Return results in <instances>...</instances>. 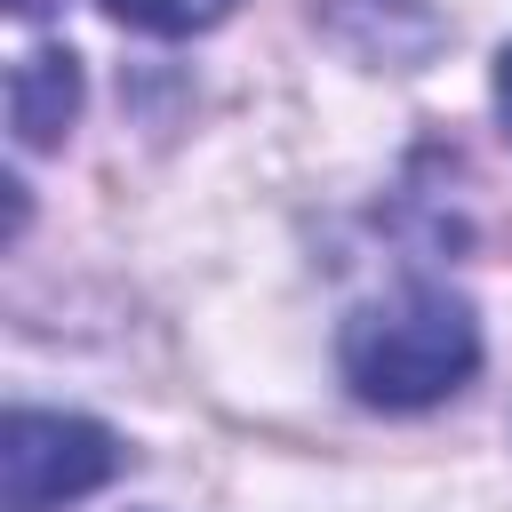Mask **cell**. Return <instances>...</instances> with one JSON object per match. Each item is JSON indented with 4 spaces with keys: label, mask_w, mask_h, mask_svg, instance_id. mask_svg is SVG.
<instances>
[{
    "label": "cell",
    "mask_w": 512,
    "mask_h": 512,
    "mask_svg": "<svg viewBox=\"0 0 512 512\" xmlns=\"http://www.w3.org/2000/svg\"><path fill=\"white\" fill-rule=\"evenodd\" d=\"M336 368L368 408H432L472 384L480 320L440 280H400L392 296L360 304L336 336Z\"/></svg>",
    "instance_id": "obj_1"
},
{
    "label": "cell",
    "mask_w": 512,
    "mask_h": 512,
    "mask_svg": "<svg viewBox=\"0 0 512 512\" xmlns=\"http://www.w3.org/2000/svg\"><path fill=\"white\" fill-rule=\"evenodd\" d=\"M120 464H128V448H120L104 424H88V416H64V408H8V432H0L8 512L80 504V496H96Z\"/></svg>",
    "instance_id": "obj_2"
},
{
    "label": "cell",
    "mask_w": 512,
    "mask_h": 512,
    "mask_svg": "<svg viewBox=\"0 0 512 512\" xmlns=\"http://www.w3.org/2000/svg\"><path fill=\"white\" fill-rule=\"evenodd\" d=\"M120 24H136V32H160V40H176V32H208V24H224L232 16V0H104Z\"/></svg>",
    "instance_id": "obj_4"
},
{
    "label": "cell",
    "mask_w": 512,
    "mask_h": 512,
    "mask_svg": "<svg viewBox=\"0 0 512 512\" xmlns=\"http://www.w3.org/2000/svg\"><path fill=\"white\" fill-rule=\"evenodd\" d=\"M72 120H80V64H72V48H32L8 72V128H16V144L48 152Z\"/></svg>",
    "instance_id": "obj_3"
},
{
    "label": "cell",
    "mask_w": 512,
    "mask_h": 512,
    "mask_svg": "<svg viewBox=\"0 0 512 512\" xmlns=\"http://www.w3.org/2000/svg\"><path fill=\"white\" fill-rule=\"evenodd\" d=\"M496 112H504V128H512V48L496 56Z\"/></svg>",
    "instance_id": "obj_5"
},
{
    "label": "cell",
    "mask_w": 512,
    "mask_h": 512,
    "mask_svg": "<svg viewBox=\"0 0 512 512\" xmlns=\"http://www.w3.org/2000/svg\"><path fill=\"white\" fill-rule=\"evenodd\" d=\"M8 8H16V16H48L56 0H8Z\"/></svg>",
    "instance_id": "obj_6"
}]
</instances>
